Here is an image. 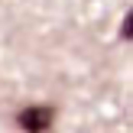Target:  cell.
I'll return each mask as SVG.
<instances>
[{"mask_svg": "<svg viewBox=\"0 0 133 133\" xmlns=\"http://www.w3.org/2000/svg\"><path fill=\"white\" fill-rule=\"evenodd\" d=\"M19 127L29 130V133H45L52 127V120H55V110L45 107V104H32V107H23L19 110Z\"/></svg>", "mask_w": 133, "mask_h": 133, "instance_id": "1", "label": "cell"}]
</instances>
